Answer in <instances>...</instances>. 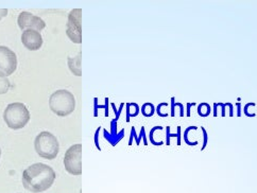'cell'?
<instances>
[{
    "label": "cell",
    "instance_id": "1",
    "mask_svg": "<svg viewBox=\"0 0 257 193\" xmlns=\"http://www.w3.org/2000/svg\"><path fill=\"white\" fill-rule=\"evenodd\" d=\"M56 172L48 164L36 162L23 173V186L32 193H41L51 188L56 180Z\"/></svg>",
    "mask_w": 257,
    "mask_h": 193
},
{
    "label": "cell",
    "instance_id": "2",
    "mask_svg": "<svg viewBox=\"0 0 257 193\" xmlns=\"http://www.w3.org/2000/svg\"><path fill=\"white\" fill-rule=\"evenodd\" d=\"M49 107L53 114L59 117H66L75 112L76 99L69 90L59 89L50 96Z\"/></svg>",
    "mask_w": 257,
    "mask_h": 193
},
{
    "label": "cell",
    "instance_id": "3",
    "mask_svg": "<svg viewBox=\"0 0 257 193\" xmlns=\"http://www.w3.org/2000/svg\"><path fill=\"white\" fill-rule=\"evenodd\" d=\"M4 120L11 130H21L30 121V112L24 103H10L4 112Z\"/></svg>",
    "mask_w": 257,
    "mask_h": 193
},
{
    "label": "cell",
    "instance_id": "4",
    "mask_svg": "<svg viewBox=\"0 0 257 193\" xmlns=\"http://www.w3.org/2000/svg\"><path fill=\"white\" fill-rule=\"evenodd\" d=\"M34 149L40 157L48 160L54 159L60 151L58 138L50 132H41L34 140Z\"/></svg>",
    "mask_w": 257,
    "mask_h": 193
},
{
    "label": "cell",
    "instance_id": "5",
    "mask_svg": "<svg viewBox=\"0 0 257 193\" xmlns=\"http://www.w3.org/2000/svg\"><path fill=\"white\" fill-rule=\"evenodd\" d=\"M82 144L77 143L71 145L64 156V168L71 175H81L82 174Z\"/></svg>",
    "mask_w": 257,
    "mask_h": 193
},
{
    "label": "cell",
    "instance_id": "6",
    "mask_svg": "<svg viewBox=\"0 0 257 193\" xmlns=\"http://www.w3.org/2000/svg\"><path fill=\"white\" fill-rule=\"evenodd\" d=\"M82 10L81 9H75L71 10L68 14L67 24H66V34L68 39L75 44L82 43Z\"/></svg>",
    "mask_w": 257,
    "mask_h": 193
},
{
    "label": "cell",
    "instance_id": "7",
    "mask_svg": "<svg viewBox=\"0 0 257 193\" xmlns=\"http://www.w3.org/2000/svg\"><path fill=\"white\" fill-rule=\"evenodd\" d=\"M17 68L16 53L6 46H0V75L9 77L13 75Z\"/></svg>",
    "mask_w": 257,
    "mask_h": 193
},
{
    "label": "cell",
    "instance_id": "8",
    "mask_svg": "<svg viewBox=\"0 0 257 193\" xmlns=\"http://www.w3.org/2000/svg\"><path fill=\"white\" fill-rule=\"evenodd\" d=\"M17 25L23 31L25 30H35V31H43L46 28V23L41 17L35 16L30 12L24 11L17 18Z\"/></svg>",
    "mask_w": 257,
    "mask_h": 193
},
{
    "label": "cell",
    "instance_id": "9",
    "mask_svg": "<svg viewBox=\"0 0 257 193\" xmlns=\"http://www.w3.org/2000/svg\"><path fill=\"white\" fill-rule=\"evenodd\" d=\"M22 43L27 49L31 51L40 50L43 46V36L35 30H25L22 34Z\"/></svg>",
    "mask_w": 257,
    "mask_h": 193
},
{
    "label": "cell",
    "instance_id": "10",
    "mask_svg": "<svg viewBox=\"0 0 257 193\" xmlns=\"http://www.w3.org/2000/svg\"><path fill=\"white\" fill-rule=\"evenodd\" d=\"M68 67L73 75L77 77L82 76V70H81V55L80 53L77 57H69L68 58Z\"/></svg>",
    "mask_w": 257,
    "mask_h": 193
},
{
    "label": "cell",
    "instance_id": "11",
    "mask_svg": "<svg viewBox=\"0 0 257 193\" xmlns=\"http://www.w3.org/2000/svg\"><path fill=\"white\" fill-rule=\"evenodd\" d=\"M126 122L130 121L131 117H136L140 114V106L136 103H126Z\"/></svg>",
    "mask_w": 257,
    "mask_h": 193
},
{
    "label": "cell",
    "instance_id": "12",
    "mask_svg": "<svg viewBox=\"0 0 257 193\" xmlns=\"http://www.w3.org/2000/svg\"><path fill=\"white\" fill-rule=\"evenodd\" d=\"M197 113L200 117L206 118L210 114H212V107H210V105L208 103H205V102L200 103L198 106V109H197Z\"/></svg>",
    "mask_w": 257,
    "mask_h": 193
},
{
    "label": "cell",
    "instance_id": "13",
    "mask_svg": "<svg viewBox=\"0 0 257 193\" xmlns=\"http://www.w3.org/2000/svg\"><path fill=\"white\" fill-rule=\"evenodd\" d=\"M141 112H142L143 116H145V117H147V118H150V117H152V116L154 115V113H155V107H154V105H153L152 103H150V102L145 103V104L142 106V108H141Z\"/></svg>",
    "mask_w": 257,
    "mask_h": 193
},
{
    "label": "cell",
    "instance_id": "14",
    "mask_svg": "<svg viewBox=\"0 0 257 193\" xmlns=\"http://www.w3.org/2000/svg\"><path fill=\"white\" fill-rule=\"evenodd\" d=\"M225 103H214L213 105V115L214 117H218L219 115L221 117H225Z\"/></svg>",
    "mask_w": 257,
    "mask_h": 193
},
{
    "label": "cell",
    "instance_id": "15",
    "mask_svg": "<svg viewBox=\"0 0 257 193\" xmlns=\"http://www.w3.org/2000/svg\"><path fill=\"white\" fill-rule=\"evenodd\" d=\"M198 126H196V125H190V126H188L186 130H185V132H184V138H183V139H184V142L187 144V145H190V146H196V145H198L199 144V141H195V142H191L190 140H189V134H190V132L192 131V130H195V131H197L198 130Z\"/></svg>",
    "mask_w": 257,
    "mask_h": 193
},
{
    "label": "cell",
    "instance_id": "16",
    "mask_svg": "<svg viewBox=\"0 0 257 193\" xmlns=\"http://www.w3.org/2000/svg\"><path fill=\"white\" fill-rule=\"evenodd\" d=\"M10 87H11V84L9 79L7 77L0 75V95L7 94L9 89H10Z\"/></svg>",
    "mask_w": 257,
    "mask_h": 193
},
{
    "label": "cell",
    "instance_id": "17",
    "mask_svg": "<svg viewBox=\"0 0 257 193\" xmlns=\"http://www.w3.org/2000/svg\"><path fill=\"white\" fill-rule=\"evenodd\" d=\"M255 103L254 102H250V103H246L244 106H243V113L246 117H250V118H253L256 116L255 113H252L251 112V107H255Z\"/></svg>",
    "mask_w": 257,
    "mask_h": 193
},
{
    "label": "cell",
    "instance_id": "18",
    "mask_svg": "<svg viewBox=\"0 0 257 193\" xmlns=\"http://www.w3.org/2000/svg\"><path fill=\"white\" fill-rule=\"evenodd\" d=\"M177 109H179V116L180 117H184L185 116V109H184V106H183L182 103H174V116H176V113H177Z\"/></svg>",
    "mask_w": 257,
    "mask_h": 193
},
{
    "label": "cell",
    "instance_id": "19",
    "mask_svg": "<svg viewBox=\"0 0 257 193\" xmlns=\"http://www.w3.org/2000/svg\"><path fill=\"white\" fill-rule=\"evenodd\" d=\"M166 106H168V104L167 103H162V105H161V103L158 105V107H157V114L160 116V117H162V118H166V117H168V113H165L164 110L162 109L163 107H166Z\"/></svg>",
    "mask_w": 257,
    "mask_h": 193
},
{
    "label": "cell",
    "instance_id": "20",
    "mask_svg": "<svg viewBox=\"0 0 257 193\" xmlns=\"http://www.w3.org/2000/svg\"><path fill=\"white\" fill-rule=\"evenodd\" d=\"M201 128H202V133H203V145H202L201 151H204V150L206 149V146H207V142H208V135H207V132H206V130H205V128H204L203 126H202Z\"/></svg>",
    "mask_w": 257,
    "mask_h": 193
},
{
    "label": "cell",
    "instance_id": "21",
    "mask_svg": "<svg viewBox=\"0 0 257 193\" xmlns=\"http://www.w3.org/2000/svg\"><path fill=\"white\" fill-rule=\"evenodd\" d=\"M172 137H177V134H171L170 126H166V145H170V139Z\"/></svg>",
    "mask_w": 257,
    "mask_h": 193
},
{
    "label": "cell",
    "instance_id": "22",
    "mask_svg": "<svg viewBox=\"0 0 257 193\" xmlns=\"http://www.w3.org/2000/svg\"><path fill=\"white\" fill-rule=\"evenodd\" d=\"M197 105V103L196 102H191V103H187V107H186V112H185V116L186 117H190L191 116V112H190V108L192 107V106H196Z\"/></svg>",
    "mask_w": 257,
    "mask_h": 193
},
{
    "label": "cell",
    "instance_id": "23",
    "mask_svg": "<svg viewBox=\"0 0 257 193\" xmlns=\"http://www.w3.org/2000/svg\"><path fill=\"white\" fill-rule=\"evenodd\" d=\"M226 104V106L228 107V112H229V114H228V116L229 117H234L235 116V110H234V106H233V103H229V102H227V103H225Z\"/></svg>",
    "mask_w": 257,
    "mask_h": 193
},
{
    "label": "cell",
    "instance_id": "24",
    "mask_svg": "<svg viewBox=\"0 0 257 193\" xmlns=\"http://www.w3.org/2000/svg\"><path fill=\"white\" fill-rule=\"evenodd\" d=\"M178 132H177V144L181 145V140H182V135H181V126L178 125Z\"/></svg>",
    "mask_w": 257,
    "mask_h": 193
},
{
    "label": "cell",
    "instance_id": "25",
    "mask_svg": "<svg viewBox=\"0 0 257 193\" xmlns=\"http://www.w3.org/2000/svg\"><path fill=\"white\" fill-rule=\"evenodd\" d=\"M170 102H171V105H170V108H171L170 116H171V117H176V116H174V112H173V110H174V103H176V98L172 97V98L170 99Z\"/></svg>",
    "mask_w": 257,
    "mask_h": 193
},
{
    "label": "cell",
    "instance_id": "26",
    "mask_svg": "<svg viewBox=\"0 0 257 193\" xmlns=\"http://www.w3.org/2000/svg\"><path fill=\"white\" fill-rule=\"evenodd\" d=\"M235 116H237V117L241 116V104L240 103L236 104V114H235Z\"/></svg>",
    "mask_w": 257,
    "mask_h": 193
},
{
    "label": "cell",
    "instance_id": "27",
    "mask_svg": "<svg viewBox=\"0 0 257 193\" xmlns=\"http://www.w3.org/2000/svg\"><path fill=\"white\" fill-rule=\"evenodd\" d=\"M8 10L7 9H0V21L3 20V18H5L7 15H8Z\"/></svg>",
    "mask_w": 257,
    "mask_h": 193
},
{
    "label": "cell",
    "instance_id": "28",
    "mask_svg": "<svg viewBox=\"0 0 257 193\" xmlns=\"http://www.w3.org/2000/svg\"><path fill=\"white\" fill-rule=\"evenodd\" d=\"M0 157H2V148H0Z\"/></svg>",
    "mask_w": 257,
    "mask_h": 193
}]
</instances>
